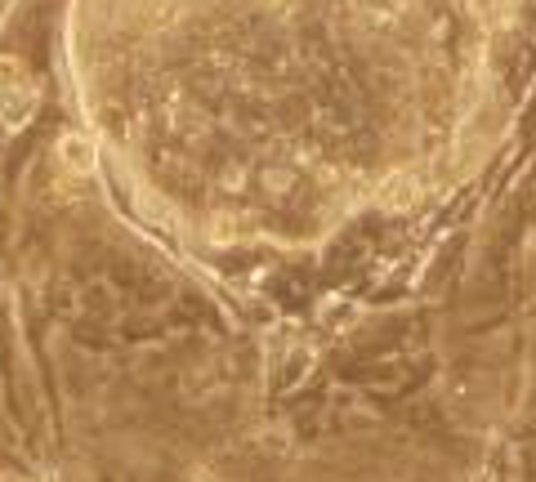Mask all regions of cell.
<instances>
[{"label":"cell","instance_id":"6da1fadb","mask_svg":"<svg viewBox=\"0 0 536 482\" xmlns=\"http://www.w3.org/2000/svg\"><path fill=\"white\" fill-rule=\"evenodd\" d=\"M32 108V76L18 59H0V112L9 125H18Z\"/></svg>","mask_w":536,"mask_h":482}]
</instances>
